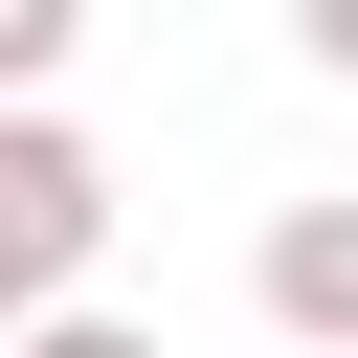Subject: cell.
<instances>
[{"label":"cell","instance_id":"cell-4","mask_svg":"<svg viewBox=\"0 0 358 358\" xmlns=\"http://www.w3.org/2000/svg\"><path fill=\"white\" fill-rule=\"evenodd\" d=\"M313 67H336V90H358V0H313Z\"/></svg>","mask_w":358,"mask_h":358},{"label":"cell","instance_id":"cell-2","mask_svg":"<svg viewBox=\"0 0 358 358\" xmlns=\"http://www.w3.org/2000/svg\"><path fill=\"white\" fill-rule=\"evenodd\" d=\"M246 291H268V336H291V358H358V201H268Z\"/></svg>","mask_w":358,"mask_h":358},{"label":"cell","instance_id":"cell-1","mask_svg":"<svg viewBox=\"0 0 358 358\" xmlns=\"http://www.w3.org/2000/svg\"><path fill=\"white\" fill-rule=\"evenodd\" d=\"M90 246H112V157L67 112H0V291H22V336L90 313Z\"/></svg>","mask_w":358,"mask_h":358},{"label":"cell","instance_id":"cell-3","mask_svg":"<svg viewBox=\"0 0 358 358\" xmlns=\"http://www.w3.org/2000/svg\"><path fill=\"white\" fill-rule=\"evenodd\" d=\"M22 358H157V336H134V313H45Z\"/></svg>","mask_w":358,"mask_h":358}]
</instances>
